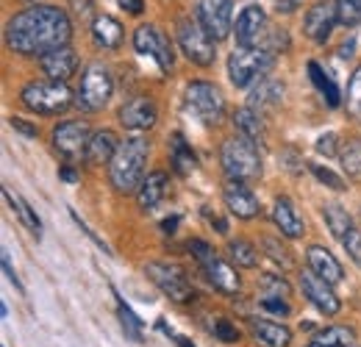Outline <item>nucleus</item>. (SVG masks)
Wrapping results in <instances>:
<instances>
[{"mask_svg":"<svg viewBox=\"0 0 361 347\" xmlns=\"http://www.w3.org/2000/svg\"><path fill=\"white\" fill-rule=\"evenodd\" d=\"M117 150H120V142H117L114 130L100 128L92 133L90 147H87V159H90V164H106V162L114 159Z\"/></svg>","mask_w":361,"mask_h":347,"instance_id":"nucleus-25","label":"nucleus"},{"mask_svg":"<svg viewBox=\"0 0 361 347\" xmlns=\"http://www.w3.org/2000/svg\"><path fill=\"white\" fill-rule=\"evenodd\" d=\"M309 75H312L314 87L319 89V95L325 97V103H328L331 109H336V106L342 103V95H339V87L334 84V78L325 75V70H322L317 61H309Z\"/></svg>","mask_w":361,"mask_h":347,"instance_id":"nucleus-29","label":"nucleus"},{"mask_svg":"<svg viewBox=\"0 0 361 347\" xmlns=\"http://www.w3.org/2000/svg\"><path fill=\"white\" fill-rule=\"evenodd\" d=\"M11 126L20 130L23 136H28V139L37 136V126H31V123H25V120H20V117H11Z\"/></svg>","mask_w":361,"mask_h":347,"instance_id":"nucleus-48","label":"nucleus"},{"mask_svg":"<svg viewBox=\"0 0 361 347\" xmlns=\"http://www.w3.org/2000/svg\"><path fill=\"white\" fill-rule=\"evenodd\" d=\"M117 317H120V325H123V331H126V336H128L131 342H142V339H145V336H142L145 322L136 317L134 308L126 303L120 295H117Z\"/></svg>","mask_w":361,"mask_h":347,"instance_id":"nucleus-32","label":"nucleus"},{"mask_svg":"<svg viewBox=\"0 0 361 347\" xmlns=\"http://www.w3.org/2000/svg\"><path fill=\"white\" fill-rule=\"evenodd\" d=\"M314 342L325 347H353L356 345V331L348 325H331V328L317 334Z\"/></svg>","mask_w":361,"mask_h":347,"instance_id":"nucleus-31","label":"nucleus"},{"mask_svg":"<svg viewBox=\"0 0 361 347\" xmlns=\"http://www.w3.org/2000/svg\"><path fill=\"white\" fill-rule=\"evenodd\" d=\"M183 100L189 114L206 126H220L226 117V100L212 81H192L183 92Z\"/></svg>","mask_w":361,"mask_h":347,"instance_id":"nucleus-6","label":"nucleus"},{"mask_svg":"<svg viewBox=\"0 0 361 347\" xmlns=\"http://www.w3.org/2000/svg\"><path fill=\"white\" fill-rule=\"evenodd\" d=\"M272 222H275L278 231H281L283 236H289V239H300L303 231H306L303 219L298 217V212H295V206H292L289 197H278V200H275V206H272Z\"/></svg>","mask_w":361,"mask_h":347,"instance_id":"nucleus-22","label":"nucleus"},{"mask_svg":"<svg viewBox=\"0 0 361 347\" xmlns=\"http://www.w3.org/2000/svg\"><path fill=\"white\" fill-rule=\"evenodd\" d=\"M186 250H189V256L197 259V264H203V261H209L214 256V248L209 242H203V239H189L186 242Z\"/></svg>","mask_w":361,"mask_h":347,"instance_id":"nucleus-44","label":"nucleus"},{"mask_svg":"<svg viewBox=\"0 0 361 347\" xmlns=\"http://www.w3.org/2000/svg\"><path fill=\"white\" fill-rule=\"evenodd\" d=\"M73 23L67 11L56 6H28L25 11L14 14L6 25V44L11 53L20 56H42L53 47L70 42Z\"/></svg>","mask_w":361,"mask_h":347,"instance_id":"nucleus-1","label":"nucleus"},{"mask_svg":"<svg viewBox=\"0 0 361 347\" xmlns=\"http://www.w3.org/2000/svg\"><path fill=\"white\" fill-rule=\"evenodd\" d=\"M250 334L259 345L264 347H289L292 345V331L283 328L281 322L270 319H250Z\"/></svg>","mask_w":361,"mask_h":347,"instance_id":"nucleus-23","label":"nucleus"},{"mask_svg":"<svg viewBox=\"0 0 361 347\" xmlns=\"http://www.w3.org/2000/svg\"><path fill=\"white\" fill-rule=\"evenodd\" d=\"M309 347H325V345H317V342H312V345H309Z\"/></svg>","mask_w":361,"mask_h":347,"instance_id":"nucleus-55","label":"nucleus"},{"mask_svg":"<svg viewBox=\"0 0 361 347\" xmlns=\"http://www.w3.org/2000/svg\"><path fill=\"white\" fill-rule=\"evenodd\" d=\"M92 37H94V42L100 44V47L117 50V47L123 44V25H120L114 17L100 14V17L92 20Z\"/></svg>","mask_w":361,"mask_h":347,"instance_id":"nucleus-27","label":"nucleus"},{"mask_svg":"<svg viewBox=\"0 0 361 347\" xmlns=\"http://www.w3.org/2000/svg\"><path fill=\"white\" fill-rule=\"evenodd\" d=\"M164 192H167V173H164V170L150 173L139 183V189H136V203H139V209H142V212H153V209L161 203Z\"/></svg>","mask_w":361,"mask_h":347,"instance_id":"nucleus-21","label":"nucleus"},{"mask_svg":"<svg viewBox=\"0 0 361 347\" xmlns=\"http://www.w3.org/2000/svg\"><path fill=\"white\" fill-rule=\"evenodd\" d=\"M223 200H226L228 212L236 219H256L262 214V203H259V197L250 192V186L245 181L228 178L226 186H223Z\"/></svg>","mask_w":361,"mask_h":347,"instance_id":"nucleus-13","label":"nucleus"},{"mask_svg":"<svg viewBox=\"0 0 361 347\" xmlns=\"http://www.w3.org/2000/svg\"><path fill=\"white\" fill-rule=\"evenodd\" d=\"M120 8L126 11V14H142L145 11V0H120Z\"/></svg>","mask_w":361,"mask_h":347,"instance_id":"nucleus-49","label":"nucleus"},{"mask_svg":"<svg viewBox=\"0 0 361 347\" xmlns=\"http://www.w3.org/2000/svg\"><path fill=\"white\" fill-rule=\"evenodd\" d=\"M309 170H312V175H314L322 186H328V189H334V192H345V189H348V183H345L339 175L334 173V170H328V167H322V164H312Z\"/></svg>","mask_w":361,"mask_h":347,"instance_id":"nucleus-40","label":"nucleus"},{"mask_svg":"<svg viewBox=\"0 0 361 347\" xmlns=\"http://www.w3.org/2000/svg\"><path fill=\"white\" fill-rule=\"evenodd\" d=\"M281 100H283V84L270 81V78H262L259 84H253L250 95H247V106L256 109L259 114L267 109H275Z\"/></svg>","mask_w":361,"mask_h":347,"instance_id":"nucleus-24","label":"nucleus"},{"mask_svg":"<svg viewBox=\"0 0 361 347\" xmlns=\"http://www.w3.org/2000/svg\"><path fill=\"white\" fill-rule=\"evenodd\" d=\"M203 214L209 217V222H212V228L217 231V233H228V222L223 217H217V214H212L209 209H203Z\"/></svg>","mask_w":361,"mask_h":347,"instance_id":"nucleus-50","label":"nucleus"},{"mask_svg":"<svg viewBox=\"0 0 361 347\" xmlns=\"http://www.w3.org/2000/svg\"><path fill=\"white\" fill-rule=\"evenodd\" d=\"M220 164L226 170L228 178L236 181H256L262 175V153L259 145L247 136H228L220 147Z\"/></svg>","mask_w":361,"mask_h":347,"instance_id":"nucleus-3","label":"nucleus"},{"mask_svg":"<svg viewBox=\"0 0 361 347\" xmlns=\"http://www.w3.org/2000/svg\"><path fill=\"white\" fill-rule=\"evenodd\" d=\"M262 245H264V253H267V256H270L281 269H292V267H295L292 253H289L278 239H272V236H262Z\"/></svg>","mask_w":361,"mask_h":347,"instance_id":"nucleus-37","label":"nucleus"},{"mask_svg":"<svg viewBox=\"0 0 361 347\" xmlns=\"http://www.w3.org/2000/svg\"><path fill=\"white\" fill-rule=\"evenodd\" d=\"M178 44L183 50V56L200 67H212L217 59V47L212 34L203 28L200 20H180L178 25Z\"/></svg>","mask_w":361,"mask_h":347,"instance_id":"nucleus-8","label":"nucleus"},{"mask_svg":"<svg viewBox=\"0 0 361 347\" xmlns=\"http://www.w3.org/2000/svg\"><path fill=\"white\" fill-rule=\"evenodd\" d=\"M336 6V20L345 28H356L361 25V0H334Z\"/></svg>","mask_w":361,"mask_h":347,"instance_id":"nucleus-35","label":"nucleus"},{"mask_svg":"<svg viewBox=\"0 0 361 347\" xmlns=\"http://www.w3.org/2000/svg\"><path fill=\"white\" fill-rule=\"evenodd\" d=\"M259 305L267 311V314H272V317H289L292 314V305H289V300L286 298H281V295H259Z\"/></svg>","mask_w":361,"mask_h":347,"instance_id":"nucleus-39","label":"nucleus"},{"mask_svg":"<svg viewBox=\"0 0 361 347\" xmlns=\"http://www.w3.org/2000/svg\"><path fill=\"white\" fill-rule=\"evenodd\" d=\"M170 164L178 175H192L197 170V156H195V150L183 133L170 136Z\"/></svg>","mask_w":361,"mask_h":347,"instance_id":"nucleus-26","label":"nucleus"},{"mask_svg":"<svg viewBox=\"0 0 361 347\" xmlns=\"http://www.w3.org/2000/svg\"><path fill=\"white\" fill-rule=\"evenodd\" d=\"M317 150H319L322 156H328V159L339 156V150H336V133H322V136L317 139Z\"/></svg>","mask_w":361,"mask_h":347,"instance_id":"nucleus-46","label":"nucleus"},{"mask_svg":"<svg viewBox=\"0 0 361 347\" xmlns=\"http://www.w3.org/2000/svg\"><path fill=\"white\" fill-rule=\"evenodd\" d=\"M259 289H262V295H281V298H286L292 289H289V284L281 278V275H275V272H264L262 278H259Z\"/></svg>","mask_w":361,"mask_h":347,"instance_id":"nucleus-38","label":"nucleus"},{"mask_svg":"<svg viewBox=\"0 0 361 347\" xmlns=\"http://www.w3.org/2000/svg\"><path fill=\"white\" fill-rule=\"evenodd\" d=\"M173 339L178 342V347H195V342H189V339H186V336H180V334H176Z\"/></svg>","mask_w":361,"mask_h":347,"instance_id":"nucleus-54","label":"nucleus"},{"mask_svg":"<svg viewBox=\"0 0 361 347\" xmlns=\"http://www.w3.org/2000/svg\"><path fill=\"white\" fill-rule=\"evenodd\" d=\"M114 92V81L109 75V67L103 64H90L81 75V87H78V95H75V103L84 109V111H100L109 97Z\"/></svg>","mask_w":361,"mask_h":347,"instance_id":"nucleus-9","label":"nucleus"},{"mask_svg":"<svg viewBox=\"0 0 361 347\" xmlns=\"http://www.w3.org/2000/svg\"><path fill=\"white\" fill-rule=\"evenodd\" d=\"M147 156H150V142L145 136H131L120 145V150L109 162V181L120 195L139 189V183L145 181Z\"/></svg>","mask_w":361,"mask_h":347,"instance_id":"nucleus-2","label":"nucleus"},{"mask_svg":"<svg viewBox=\"0 0 361 347\" xmlns=\"http://www.w3.org/2000/svg\"><path fill=\"white\" fill-rule=\"evenodd\" d=\"M334 25H339V20H336V6H334V3H314V6L306 11L303 31H306V37L314 39L317 44H325L331 39Z\"/></svg>","mask_w":361,"mask_h":347,"instance_id":"nucleus-18","label":"nucleus"},{"mask_svg":"<svg viewBox=\"0 0 361 347\" xmlns=\"http://www.w3.org/2000/svg\"><path fill=\"white\" fill-rule=\"evenodd\" d=\"M353 53H356V42H353V39L339 47V59H353Z\"/></svg>","mask_w":361,"mask_h":347,"instance_id":"nucleus-53","label":"nucleus"},{"mask_svg":"<svg viewBox=\"0 0 361 347\" xmlns=\"http://www.w3.org/2000/svg\"><path fill=\"white\" fill-rule=\"evenodd\" d=\"M39 67L47 78L53 81H70L78 70V53L70 47V44H61V47H53L39 56Z\"/></svg>","mask_w":361,"mask_h":347,"instance_id":"nucleus-17","label":"nucleus"},{"mask_svg":"<svg viewBox=\"0 0 361 347\" xmlns=\"http://www.w3.org/2000/svg\"><path fill=\"white\" fill-rule=\"evenodd\" d=\"M200 267H203V272H206V281H209L220 295H228V298L239 295L242 281H239V272L233 269V264H228V261H223L214 253L212 259L203 261Z\"/></svg>","mask_w":361,"mask_h":347,"instance_id":"nucleus-19","label":"nucleus"},{"mask_svg":"<svg viewBox=\"0 0 361 347\" xmlns=\"http://www.w3.org/2000/svg\"><path fill=\"white\" fill-rule=\"evenodd\" d=\"M90 139H92L90 128L84 123H78V120H67V123H59L53 128V147L64 159H70V162H75L78 156H87Z\"/></svg>","mask_w":361,"mask_h":347,"instance_id":"nucleus-12","label":"nucleus"},{"mask_svg":"<svg viewBox=\"0 0 361 347\" xmlns=\"http://www.w3.org/2000/svg\"><path fill=\"white\" fill-rule=\"evenodd\" d=\"M59 178L67 181V183H75V181H78V173H75L73 167H61V170H59Z\"/></svg>","mask_w":361,"mask_h":347,"instance_id":"nucleus-52","label":"nucleus"},{"mask_svg":"<svg viewBox=\"0 0 361 347\" xmlns=\"http://www.w3.org/2000/svg\"><path fill=\"white\" fill-rule=\"evenodd\" d=\"M70 11H73V17L81 20V23L94 20V3H92V0H70Z\"/></svg>","mask_w":361,"mask_h":347,"instance_id":"nucleus-45","label":"nucleus"},{"mask_svg":"<svg viewBox=\"0 0 361 347\" xmlns=\"http://www.w3.org/2000/svg\"><path fill=\"white\" fill-rule=\"evenodd\" d=\"M298 284H300L303 298H306L309 303H314L325 317H336V314H339L342 300L336 298V292L331 289V284H328L325 278H319L314 269H303L300 278H298Z\"/></svg>","mask_w":361,"mask_h":347,"instance_id":"nucleus-11","label":"nucleus"},{"mask_svg":"<svg viewBox=\"0 0 361 347\" xmlns=\"http://www.w3.org/2000/svg\"><path fill=\"white\" fill-rule=\"evenodd\" d=\"M348 109H350L353 114H361V67L353 73L350 87H348Z\"/></svg>","mask_w":361,"mask_h":347,"instance_id":"nucleus-42","label":"nucleus"},{"mask_svg":"<svg viewBox=\"0 0 361 347\" xmlns=\"http://www.w3.org/2000/svg\"><path fill=\"white\" fill-rule=\"evenodd\" d=\"M214 336L220 339V342H226V345H233V342H239L242 339V334H239V328L236 325H231L228 319H214Z\"/></svg>","mask_w":361,"mask_h":347,"instance_id":"nucleus-41","label":"nucleus"},{"mask_svg":"<svg viewBox=\"0 0 361 347\" xmlns=\"http://www.w3.org/2000/svg\"><path fill=\"white\" fill-rule=\"evenodd\" d=\"M236 42L239 47H259V39L262 34L267 31V14L262 6H245L236 17Z\"/></svg>","mask_w":361,"mask_h":347,"instance_id":"nucleus-16","label":"nucleus"},{"mask_svg":"<svg viewBox=\"0 0 361 347\" xmlns=\"http://www.w3.org/2000/svg\"><path fill=\"white\" fill-rule=\"evenodd\" d=\"M231 14H233V0H200L197 6V20L203 28L212 34L214 42L226 39L231 34Z\"/></svg>","mask_w":361,"mask_h":347,"instance_id":"nucleus-14","label":"nucleus"},{"mask_svg":"<svg viewBox=\"0 0 361 347\" xmlns=\"http://www.w3.org/2000/svg\"><path fill=\"white\" fill-rule=\"evenodd\" d=\"M228 256H231V261L236 267H245V269H250V267L259 264V253H256V248L247 239H233L228 245Z\"/></svg>","mask_w":361,"mask_h":347,"instance_id":"nucleus-34","label":"nucleus"},{"mask_svg":"<svg viewBox=\"0 0 361 347\" xmlns=\"http://www.w3.org/2000/svg\"><path fill=\"white\" fill-rule=\"evenodd\" d=\"M178 222H180V217L176 214V217H167L164 222H161V231L164 233H176V228H178Z\"/></svg>","mask_w":361,"mask_h":347,"instance_id":"nucleus-51","label":"nucleus"},{"mask_svg":"<svg viewBox=\"0 0 361 347\" xmlns=\"http://www.w3.org/2000/svg\"><path fill=\"white\" fill-rule=\"evenodd\" d=\"M306 264H309V269H314L319 278H325L331 286H334V284H339V281L345 278L342 264L334 259V253H331V250H325L322 245H312V248L306 250Z\"/></svg>","mask_w":361,"mask_h":347,"instance_id":"nucleus-20","label":"nucleus"},{"mask_svg":"<svg viewBox=\"0 0 361 347\" xmlns=\"http://www.w3.org/2000/svg\"><path fill=\"white\" fill-rule=\"evenodd\" d=\"M117 120L126 130H150L159 120V109L150 97L136 95L128 103H123V109L117 111Z\"/></svg>","mask_w":361,"mask_h":347,"instance_id":"nucleus-15","label":"nucleus"},{"mask_svg":"<svg viewBox=\"0 0 361 347\" xmlns=\"http://www.w3.org/2000/svg\"><path fill=\"white\" fill-rule=\"evenodd\" d=\"M20 100H23V106L28 111L53 117V114H61V111H67L73 106V92L67 87V81L45 78V81L25 84L23 92H20Z\"/></svg>","mask_w":361,"mask_h":347,"instance_id":"nucleus-5","label":"nucleus"},{"mask_svg":"<svg viewBox=\"0 0 361 347\" xmlns=\"http://www.w3.org/2000/svg\"><path fill=\"white\" fill-rule=\"evenodd\" d=\"M322 217H325V225L331 228V233H334L336 239H345V236H348V231L353 228L350 214H348L342 206H336V203L325 206V209H322Z\"/></svg>","mask_w":361,"mask_h":347,"instance_id":"nucleus-33","label":"nucleus"},{"mask_svg":"<svg viewBox=\"0 0 361 347\" xmlns=\"http://www.w3.org/2000/svg\"><path fill=\"white\" fill-rule=\"evenodd\" d=\"M342 159V167L350 178H359L361 175V139H348V145L342 147L339 153Z\"/></svg>","mask_w":361,"mask_h":347,"instance_id":"nucleus-36","label":"nucleus"},{"mask_svg":"<svg viewBox=\"0 0 361 347\" xmlns=\"http://www.w3.org/2000/svg\"><path fill=\"white\" fill-rule=\"evenodd\" d=\"M342 245H345V250H348V256L356 261L361 267V231L353 225L350 231H348V236L342 239Z\"/></svg>","mask_w":361,"mask_h":347,"instance_id":"nucleus-43","label":"nucleus"},{"mask_svg":"<svg viewBox=\"0 0 361 347\" xmlns=\"http://www.w3.org/2000/svg\"><path fill=\"white\" fill-rule=\"evenodd\" d=\"M3 195H6V200H8V206L17 212V219L31 231V233H42V222H39V217H37V212L31 209V203H25L20 195H14L11 189H3Z\"/></svg>","mask_w":361,"mask_h":347,"instance_id":"nucleus-30","label":"nucleus"},{"mask_svg":"<svg viewBox=\"0 0 361 347\" xmlns=\"http://www.w3.org/2000/svg\"><path fill=\"white\" fill-rule=\"evenodd\" d=\"M275 64V53L267 47H236L228 56V78L236 89L259 84Z\"/></svg>","mask_w":361,"mask_h":347,"instance_id":"nucleus-4","label":"nucleus"},{"mask_svg":"<svg viewBox=\"0 0 361 347\" xmlns=\"http://www.w3.org/2000/svg\"><path fill=\"white\" fill-rule=\"evenodd\" d=\"M3 272H6V278L17 286V292H25V286L20 284V278H17V272H14V267H11V259H8V253L3 250Z\"/></svg>","mask_w":361,"mask_h":347,"instance_id":"nucleus-47","label":"nucleus"},{"mask_svg":"<svg viewBox=\"0 0 361 347\" xmlns=\"http://www.w3.org/2000/svg\"><path fill=\"white\" fill-rule=\"evenodd\" d=\"M145 275L173 300V303H192L195 300V289L186 278V272L176 264H164V261H150L145 264Z\"/></svg>","mask_w":361,"mask_h":347,"instance_id":"nucleus-7","label":"nucleus"},{"mask_svg":"<svg viewBox=\"0 0 361 347\" xmlns=\"http://www.w3.org/2000/svg\"><path fill=\"white\" fill-rule=\"evenodd\" d=\"M134 47L139 56H150L164 75L173 73V50H170V42L164 39V34L156 25H150V23L139 25L134 34Z\"/></svg>","mask_w":361,"mask_h":347,"instance_id":"nucleus-10","label":"nucleus"},{"mask_svg":"<svg viewBox=\"0 0 361 347\" xmlns=\"http://www.w3.org/2000/svg\"><path fill=\"white\" fill-rule=\"evenodd\" d=\"M233 126H236V130H239L242 136L253 139L256 145L264 139V123H262V114H259L256 109H250V106H245V109H236V111H233Z\"/></svg>","mask_w":361,"mask_h":347,"instance_id":"nucleus-28","label":"nucleus"}]
</instances>
